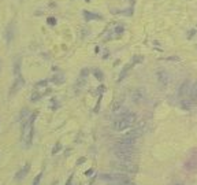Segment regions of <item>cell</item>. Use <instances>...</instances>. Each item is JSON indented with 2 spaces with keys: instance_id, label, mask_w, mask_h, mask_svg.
<instances>
[{
  "instance_id": "1",
  "label": "cell",
  "mask_w": 197,
  "mask_h": 185,
  "mask_svg": "<svg viewBox=\"0 0 197 185\" xmlns=\"http://www.w3.org/2000/svg\"><path fill=\"white\" fill-rule=\"evenodd\" d=\"M137 122V115L134 113L126 110V107H123L122 113H118V116L115 122H114V130L115 132H125L127 129H130L131 126Z\"/></svg>"
},
{
  "instance_id": "2",
  "label": "cell",
  "mask_w": 197,
  "mask_h": 185,
  "mask_svg": "<svg viewBox=\"0 0 197 185\" xmlns=\"http://www.w3.org/2000/svg\"><path fill=\"white\" fill-rule=\"evenodd\" d=\"M136 145H114V155L120 162L131 163L136 159Z\"/></svg>"
},
{
  "instance_id": "3",
  "label": "cell",
  "mask_w": 197,
  "mask_h": 185,
  "mask_svg": "<svg viewBox=\"0 0 197 185\" xmlns=\"http://www.w3.org/2000/svg\"><path fill=\"white\" fill-rule=\"evenodd\" d=\"M37 114H32L29 116V120L23 123V128H22V140H23L25 145L30 147L33 141V136H34V121H36Z\"/></svg>"
},
{
  "instance_id": "4",
  "label": "cell",
  "mask_w": 197,
  "mask_h": 185,
  "mask_svg": "<svg viewBox=\"0 0 197 185\" xmlns=\"http://www.w3.org/2000/svg\"><path fill=\"white\" fill-rule=\"evenodd\" d=\"M112 167L115 170L120 171V173H137L138 167L136 163H126V162H122V163H114Z\"/></svg>"
},
{
  "instance_id": "5",
  "label": "cell",
  "mask_w": 197,
  "mask_h": 185,
  "mask_svg": "<svg viewBox=\"0 0 197 185\" xmlns=\"http://www.w3.org/2000/svg\"><path fill=\"white\" fill-rule=\"evenodd\" d=\"M190 88H192V82L190 80H185L182 84H181V87L178 89V96L181 99H188L189 97V93H190Z\"/></svg>"
},
{
  "instance_id": "6",
  "label": "cell",
  "mask_w": 197,
  "mask_h": 185,
  "mask_svg": "<svg viewBox=\"0 0 197 185\" xmlns=\"http://www.w3.org/2000/svg\"><path fill=\"white\" fill-rule=\"evenodd\" d=\"M156 74H158V81H159V84H160L161 87H167L168 84H170V75H168L167 72L159 70Z\"/></svg>"
},
{
  "instance_id": "7",
  "label": "cell",
  "mask_w": 197,
  "mask_h": 185,
  "mask_svg": "<svg viewBox=\"0 0 197 185\" xmlns=\"http://www.w3.org/2000/svg\"><path fill=\"white\" fill-rule=\"evenodd\" d=\"M23 84H25V80L22 77H17V78H15V81L12 82V85H11V89H10V96L15 95V93H17L22 87H23Z\"/></svg>"
},
{
  "instance_id": "8",
  "label": "cell",
  "mask_w": 197,
  "mask_h": 185,
  "mask_svg": "<svg viewBox=\"0 0 197 185\" xmlns=\"http://www.w3.org/2000/svg\"><path fill=\"white\" fill-rule=\"evenodd\" d=\"M29 170H30V163H29V162H26V163H25V166L22 167L18 173L15 174V180H17V181H21V180H23L25 177L27 176Z\"/></svg>"
},
{
  "instance_id": "9",
  "label": "cell",
  "mask_w": 197,
  "mask_h": 185,
  "mask_svg": "<svg viewBox=\"0 0 197 185\" xmlns=\"http://www.w3.org/2000/svg\"><path fill=\"white\" fill-rule=\"evenodd\" d=\"M14 30H15V25L14 24H10L6 29V41L7 44H11L12 39H14Z\"/></svg>"
},
{
  "instance_id": "10",
  "label": "cell",
  "mask_w": 197,
  "mask_h": 185,
  "mask_svg": "<svg viewBox=\"0 0 197 185\" xmlns=\"http://www.w3.org/2000/svg\"><path fill=\"white\" fill-rule=\"evenodd\" d=\"M189 100H190L192 103H194L196 104L197 103V81L194 84H192V88H190V93H189Z\"/></svg>"
},
{
  "instance_id": "11",
  "label": "cell",
  "mask_w": 197,
  "mask_h": 185,
  "mask_svg": "<svg viewBox=\"0 0 197 185\" xmlns=\"http://www.w3.org/2000/svg\"><path fill=\"white\" fill-rule=\"evenodd\" d=\"M84 17L86 21H95V19H103L102 15H98V14H93V12L90 11H84Z\"/></svg>"
},
{
  "instance_id": "12",
  "label": "cell",
  "mask_w": 197,
  "mask_h": 185,
  "mask_svg": "<svg viewBox=\"0 0 197 185\" xmlns=\"http://www.w3.org/2000/svg\"><path fill=\"white\" fill-rule=\"evenodd\" d=\"M14 75L15 78L21 77V58H17L14 63Z\"/></svg>"
},
{
  "instance_id": "13",
  "label": "cell",
  "mask_w": 197,
  "mask_h": 185,
  "mask_svg": "<svg viewBox=\"0 0 197 185\" xmlns=\"http://www.w3.org/2000/svg\"><path fill=\"white\" fill-rule=\"evenodd\" d=\"M193 106H194V103H192L189 99H183V100H181V107H182L183 110H190Z\"/></svg>"
},
{
  "instance_id": "14",
  "label": "cell",
  "mask_w": 197,
  "mask_h": 185,
  "mask_svg": "<svg viewBox=\"0 0 197 185\" xmlns=\"http://www.w3.org/2000/svg\"><path fill=\"white\" fill-rule=\"evenodd\" d=\"M133 66H134V65H133V63H129V65H127V66H126V67H123V70H122V73H120V74H119V78H118V82H119V81H120V80H123V78H125V75H126V73H127V72H129V70H130V69H131V67H133Z\"/></svg>"
},
{
  "instance_id": "15",
  "label": "cell",
  "mask_w": 197,
  "mask_h": 185,
  "mask_svg": "<svg viewBox=\"0 0 197 185\" xmlns=\"http://www.w3.org/2000/svg\"><path fill=\"white\" fill-rule=\"evenodd\" d=\"M51 81L54 84H58V85H59V84H63V82H64V75L56 74V75H54V77L51 78Z\"/></svg>"
},
{
  "instance_id": "16",
  "label": "cell",
  "mask_w": 197,
  "mask_h": 185,
  "mask_svg": "<svg viewBox=\"0 0 197 185\" xmlns=\"http://www.w3.org/2000/svg\"><path fill=\"white\" fill-rule=\"evenodd\" d=\"M131 97H133V100H134V102H140L141 99H142V93H141L140 91H136V92H133Z\"/></svg>"
},
{
  "instance_id": "17",
  "label": "cell",
  "mask_w": 197,
  "mask_h": 185,
  "mask_svg": "<svg viewBox=\"0 0 197 185\" xmlns=\"http://www.w3.org/2000/svg\"><path fill=\"white\" fill-rule=\"evenodd\" d=\"M42 93H39V92H34V93H32V97H30V100L32 102H37V100H40V97H42Z\"/></svg>"
},
{
  "instance_id": "18",
  "label": "cell",
  "mask_w": 197,
  "mask_h": 185,
  "mask_svg": "<svg viewBox=\"0 0 197 185\" xmlns=\"http://www.w3.org/2000/svg\"><path fill=\"white\" fill-rule=\"evenodd\" d=\"M95 77L97 78V80H100V81H102L103 78H104V75H103V72H100V70H97V69H96V70H95Z\"/></svg>"
},
{
  "instance_id": "19",
  "label": "cell",
  "mask_w": 197,
  "mask_h": 185,
  "mask_svg": "<svg viewBox=\"0 0 197 185\" xmlns=\"http://www.w3.org/2000/svg\"><path fill=\"white\" fill-rule=\"evenodd\" d=\"M60 148H62V144L60 143H56V145L54 147V149H52V154H58L60 151Z\"/></svg>"
},
{
  "instance_id": "20",
  "label": "cell",
  "mask_w": 197,
  "mask_h": 185,
  "mask_svg": "<svg viewBox=\"0 0 197 185\" xmlns=\"http://www.w3.org/2000/svg\"><path fill=\"white\" fill-rule=\"evenodd\" d=\"M41 177H42V174L40 173V174H37V177L34 178V181H33V185H40V181H41Z\"/></svg>"
},
{
  "instance_id": "21",
  "label": "cell",
  "mask_w": 197,
  "mask_h": 185,
  "mask_svg": "<svg viewBox=\"0 0 197 185\" xmlns=\"http://www.w3.org/2000/svg\"><path fill=\"white\" fill-rule=\"evenodd\" d=\"M47 22H48V25H56V19L52 18V17H49V18L47 19Z\"/></svg>"
},
{
  "instance_id": "22",
  "label": "cell",
  "mask_w": 197,
  "mask_h": 185,
  "mask_svg": "<svg viewBox=\"0 0 197 185\" xmlns=\"http://www.w3.org/2000/svg\"><path fill=\"white\" fill-rule=\"evenodd\" d=\"M42 85H44V87H45V85H47V81H40V82H37V85H36V87L37 88H40V87H42Z\"/></svg>"
},
{
  "instance_id": "23",
  "label": "cell",
  "mask_w": 197,
  "mask_h": 185,
  "mask_svg": "<svg viewBox=\"0 0 197 185\" xmlns=\"http://www.w3.org/2000/svg\"><path fill=\"white\" fill-rule=\"evenodd\" d=\"M85 74H89V70H88V69H84L82 72H81V77H86Z\"/></svg>"
},
{
  "instance_id": "24",
  "label": "cell",
  "mask_w": 197,
  "mask_h": 185,
  "mask_svg": "<svg viewBox=\"0 0 197 185\" xmlns=\"http://www.w3.org/2000/svg\"><path fill=\"white\" fill-rule=\"evenodd\" d=\"M194 33H196V30H194V29H193V30H190V33H189V39H190V37L193 36Z\"/></svg>"
},
{
  "instance_id": "25",
  "label": "cell",
  "mask_w": 197,
  "mask_h": 185,
  "mask_svg": "<svg viewBox=\"0 0 197 185\" xmlns=\"http://www.w3.org/2000/svg\"><path fill=\"white\" fill-rule=\"evenodd\" d=\"M71 180H73V176H70V177H69V180H67V185L71 184Z\"/></svg>"
},
{
  "instance_id": "26",
  "label": "cell",
  "mask_w": 197,
  "mask_h": 185,
  "mask_svg": "<svg viewBox=\"0 0 197 185\" xmlns=\"http://www.w3.org/2000/svg\"><path fill=\"white\" fill-rule=\"evenodd\" d=\"M92 171H93L92 169H90V170H88V171H86V176H90V173H92Z\"/></svg>"
},
{
  "instance_id": "27",
  "label": "cell",
  "mask_w": 197,
  "mask_h": 185,
  "mask_svg": "<svg viewBox=\"0 0 197 185\" xmlns=\"http://www.w3.org/2000/svg\"><path fill=\"white\" fill-rule=\"evenodd\" d=\"M173 185H183L182 182H175V184H173Z\"/></svg>"
},
{
  "instance_id": "28",
  "label": "cell",
  "mask_w": 197,
  "mask_h": 185,
  "mask_svg": "<svg viewBox=\"0 0 197 185\" xmlns=\"http://www.w3.org/2000/svg\"><path fill=\"white\" fill-rule=\"evenodd\" d=\"M0 63H2V62H0Z\"/></svg>"
}]
</instances>
